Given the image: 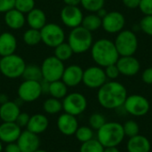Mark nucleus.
I'll return each mask as SVG.
<instances>
[{
  "label": "nucleus",
  "instance_id": "c03bdc74",
  "mask_svg": "<svg viewBox=\"0 0 152 152\" xmlns=\"http://www.w3.org/2000/svg\"><path fill=\"white\" fill-rule=\"evenodd\" d=\"M124 5L128 9H137L139 8L141 0H122Z\"/></svg>",
  "mask_w": 152,
  "mask_h": 152
},
{
  "label": "nucleus",
  "instance_id": "de8ad7c7",
  "mask_svg": "<svg viewBox=\"0 0 152 152\" xmlns=\"http://www.w3.org/2000/svg\"><path fill=\"white\" fill-rule=\"evenodd\" d=\"M81 0H63L65 5H71V6H78L80 4Z\"/></svg>",
  "mask_w": 152,
  "mask_h": 152
},
{
  "label": "nucleus",
  "instance_id": "a878e982",
  "mask_svg": "<svg viewBox=\"0 0 152 152\" xmlns=\"http://www.w3.org/2000/svg\"><path fill=\"white\" fill-rule=\"evenodd\" d=\"M49 94L52 97L59 100L63 99L68 94V86L64 84V82L61 79L50 82Z\"/></svg>",
  "mask_w": 152,
  "mask_h": 152
},
{
  "label": "nucleus",
  "instance_id": "ea45409f",
  "mask_svg": "<svg viewBox=\"0 0 152 152\" xmlns=\"http://www.w3.org/2000/svg\"><path fill=\"white\" fill-rule=\"evenodd\" d=\"M139 9L144 15H152V0H141Z\"/></svg>",
  "mask_w": 152,
  "mask_h": 152
},
{
  "label": "nucleus",
  "instance_id": "9b49d317",
  "mask_svg": "<svg viewBox=\"0 0 152 152\" xmlns=\"http://www.w3.org/2000/svg\"><path fill=\"white\" fill-rule=\"evenodd\" d=\"M107 82L104 69L100 66H91L84 70L82 83L88 88L99 89Z\"/></svg>",
  "mask_w": 152,
  "mask_h": 152
},
{
  "label": "nucleus",
  "instance_id": "f257e3e1",
  "mask_svg": "<svg viewBox=\"0 0 152 152\" xmlns=\"http://www.w3.org/2000/svg\"><path fill=\"white\" fill-rule=\"evenodd\" d=\"M127 95V90L123 84L110 80L98 89L97 100L104 109L116 110L124 105Z\"/></svg>",
  "mask_w": 152,
  "mask_h": 152
},
{
  "label": "nucleus",
  "instance_id": "423d86ee",
  "mask_svg": "<svg viewBox=\"0 0 152 152\" xmlns=\"http://www.w3.org/2000/svg\"><path fill=\"white\" fill-rule=\"evenodd\" d=\"M114 44L119 56H133L138 49L139 41L133 30L123 29L118 33Z\"/></svg>",
  "mask_w": 152,
  "mask_h": 152
},
{
  "label": "nucleus",
  "instance_id": "72a5a7b5",
  "mask_svg": "<svg viewBox=\"0 0 152 152\" xmlns=\"http://www.w3.org/2000/svg\"><path fill=\"white\" fill-rule=\"evenodd\" d=\"M104 147L97 139H92L88 142L82 143L80 152H103Z\"/></svg>",
  "mask_w": 152,
  "mask_h": 152
},
{
  "label": "nucleus",
  "instance_id": "473e14b6",
  "mask_svg": "<svg viewBox=\"0 0 152 152\" xmlns=\"http://www.w3.org/2000/svg\"><path fill=\"white\" fill-rule=\"evenodd\" d=\"M74 135L78 142L84 143L94 139V131L90 126H78Z\"/></svg>",
  "mask_w": 152,
  "mask_h": 152
},
{
  "label": "nucleus",
  "instance_id": "7ed1b4c3",
  "mask_svg": "<svg viewBox=\"0 0 152 152\" xmlns=\"http://www.w3.org/2000/svg\"><path fill=\"white\" fill-rule=\"evenodd\" d=\"M123 125L118 122H106L97 131V140L106 147H118L125 138Z\"/></svg>",
  "mask_w": 152,
  "mask_h": 152
},
{
  "label": "nucleus",
  "instance_id": "6e6d98bb",
  "mask_svg": "<svg viewBox=\"0 0 152 152\" xmlns=\"http://www.w3.org/2000/svg\"><path fill=\"white\" fill-rule=\"evenodd\" d=\"M0 94H1V86H0Z\"/></svg>",
  "mask_w": 152,
  "mask_h": 152
},
{
  "label": "nucleus",
  "instance_id": "f3484780",
  "mask_svg": "<svg viewBox=\"0 0 152 152\" xmlns=\"http://www.w3.org/2000/svg\"><path fill=\"white\" fill-rule=\"evenodd\" d=\"M84 69L77 64H71L65 67L61 80L68 87H75L82 83Z\"/></svg>",
  "mask_w": 152,
  "mask_h": 152
},
{
  "label": "nucleus",
  "instance_id": "6e6552de",
  "mask_svg": "<svg viewBox=\"0 0 152 152\" xmlns=\"http://www.w3.org/2000/svg\"><path fill=\"white\" fill-rule=\"evenodd\" d=\"M43 79L48 82H53L61 79L65 66L63 61L57 59L54 55L46 57L41 66Z\"/></svg>",
  "mask_w": 152,
  "mask_h": 152
},
{
  "label": "nucleus",
  "instance_id": "a19ab883",
  "mask_svg": "<svg viewBox=\"0 0 152 152\" xmlns=\"http://www.w3.org/2000/svg\"><path fill=\"white\" fill-rule=\"evenodd\" d=\"M29 118H30V116L28 113H26V112H20L19 114V116L17 117V118L15 120V123L20 128L26 127L27 125H28V121H29Z\"/></svg>",
  "mask_w": 152,
  "mask_h": 152
},
{
  "label": "nucleus",
  "instance_id": "412c9836",
  "mask_svg": "<svg viewBox=\"0 0 152 152\" xmlns=\"http://www.w3.org/2000/svg\"><path fill=\"white\" fill-rule=\"evenodd\" d=\"M17 39L15 36L8 31L0 34V56H7L15 53L17 49Z\"/></svg>",
  "mask_w": 152,
  "mask_h": 152
},
{
  "label": "nucleus",
  "instance_id": "a18cd8bd",
  "mask_svg": "<svg viewBox=\"0 0 152 152\" xmlns=\"http://www.w3.org/2000/svg\"><path fill=\"white\" fill-rule=\"evenodd\" d=\"M4 152H21L18 144L16 142L7 143V145L4 148Z\"/></svg>",
  "mask_w": 152,
  "mask_h": 152
},
{
  "label": "nucleus",
  "instance_id": "a211bd4d",
  "mask_svg": "<svg viewBox=\"0 0 152 152\" xmlns=\"http://www.w3.org/2000/svg\"><path fill=\"white\" fill-rule=\"evenodd\" d=\"M21 132V128L15 122H3L0 125V141L6 144L16 142Z\"/></svg>",
  "mask_w": 152,
  "mask_h": 152
},
{
  "label": "nucleus",
  "instance_id": "9d476101",
  "mask_svg": "<svg viewBox=\"0 0 152 152\" xmlns=\"http://www.w3.org/2000/svg\"><path fill=\"white\" fill-rule=\"evenodd\" d=\"M62 102V110L64 112L75 117L82 114L87 108V100L86 96L80 93L68 94Z\"/></svg>",
  "mask_w": 152,
  "mask_h": 152
},
{
  "label": "nucleus",
  "instance_id": "864d4df0",
  "mask_svg": "<svg viewBox=\"0 0 152 152\" xmlns=\"http://www.w3.org/2000/svg\"><path fill=\"white\" fill-rule=\"evenodd\" d=\"M35 152H47L46 151H44V150H40V149H38L37 151H36Z\"/></svg>",
  "mask_w": 152,
  "mask_h": 152
},
{
  "label": "nucleus",
  "instance_id": "20e7f679",
  "mask_svg": "<svg viewBox=\"0 0 152 152\" xmlns=\"http://www.w3.org/2000/svg\"><path fill=\"white\" fill-rule=\"evenodd\" d=\"M74 53L81 54L89 51L94 43L91 31L82 26L71 28L68 36V42Z\"/></svg>",
  "mask_w": 152,
  "mask_h": 152
},
{
  "label": "nucleus",
  "instance_id": "603ef678",
  "mask_svg": "<svg viewBox=\"0 0 152 152\" xmlns=\"http://www.w3.org/2000/svg\"><path fill=\"white\" fill-rule=\"evenodd\" d=\"M3 151V144H2V142L0 141V152H2Z\"/></svg>",
  "mask_w": 152,
  "mask_h": 152
},
{
  "label": "nucleus",
  "instance_id": "393cba45",
  "mask_svg": "<svg viewBox=\"0 0 152 152\" xmlns=\"http://www.w3.org/2000/svg\"><path fill=\"white\" fill-rule=\"evenodd\" d=\"M49 126V120L46 116L43 114H34L30 116L29 121L27 125V130L36 134H43L46 131Z\"/></svg>",
  "mask_w": 152,
  "mask_h": 152
},
{
  "label": "nucleus",
  "instance_id": "f704fd0d",
  "mask_svg": "<svg viewBox=\"0 0 152 152\" xmlns=\"http://www.w3.org/2000/svg\"><path fill=\"white\" fill-rule=\"evenodd\" d=\"M36 7L35 0H15L14 8L20 12L27 14Z\"/></svg>",
  "mask_w": 152,
  "mask_h": 152
},
{
  "label": "nucleus",
  "instance_id": "f03ea898",
  "mask_svg": "<svg viewBox=\"0 0 152 152\" xmlns=\"http://www.w3.org/2000/svg\"><path fill=\"white\" fill-rule=\"evenodd\" d=\"M90 51L93 61L102 68L116 64L119 58L114 42L108 38H101L94 42Z\"/></svg>",
  "mask_w": 152,
  "mask_h": 152
},
{
  "label": "nucleus",
  "instance_id": "dca6fc26",
  "mask_svg": "<svg viewBox=\"0 0 152 152\" xmlns=\"http://www.w3.org/2000/svg\"><path fill=\"white\" fill-rule=\"evenodd\" d=\"M16 143L21 152H35L39 149L40 140L38 134L25 130L21 132Z\"/></svg>",
  "mask_w": 152,
  "mask_h": 152
},
{
  "label": "nucleus",
  "instance_id": "2f4dec72",
  "mask_svg": "<svg viewBox=\"0 0 152 152\" xmlns=\"http://www.w3.org/2000/svg\"><path fill=\"white\" fill-rule=\"evenodd\" d=\"M80 4L87 12L95 13L104 7L105 0H81Z\"/></svg>",
  "mask_w": 152,
  "mask_h": 152
},
{
  "label": "nucleus",
  "instance_id": "0eeeda50",
  "mask_svg": "<svg viewBox=\"0 0 152 152\" xmlns=\"http://www.w3.org/2000/svg\"><path fill=\"white\" fill-rule=\"evenodd\" d=\"M41 40L48 47L54 48L65 42V31L57 23H46L41 29Z\"/></svg>",
  "mask_w": 152,
  "mask_h": 152
},
{
  "label": "nucleus",
  "instance_id": "79ce46f5",
  "mask_svg": "<svg viewBox=\"0 0 152 152\" xmlns=\"http://www.w3.org/2000/svg\"><path fill=\"white\" fill-rule=\"evenodd\" d=\"M14 4L15 0H0V13H4L14 8Z\"/></svg>",
  "mask_w": 152,
  "mask_h": 152
},
{
  "label": "nucleus",
  "instance_id": "bb28decb",
  "mask_svg": "<svg viewBox=\"0 0 152 152\" xmlns=\"http://www.w3.org/2000/svg\"><path fill=\"white\" fill-rule=\"evenodd\" d=\"M81 26L91 32L96 31L102 28V18H100L96 13L90 12L84 16Z\"/></svg>",
  "mask_w": 152,
  "mask_h": 152
},
{
  "label": "nucleus",
  "instance_id": "6ab92c4d",
  "mask_svg": "<svg viewBox=\"0 0 152 152\" xmlns=\"http://www.w3.org/2000/svg\"><path fill=\"white\" fill-rule=\"evenodd\" d=\"M57 127L59 131L66 135H74L78 128V122L75 116L64 112L57 119Z\"/></svg>",
  "mask_w": 152,
  "mask_h": 152
},
{
  "label": "nucleus",
  "instance_id": "1a4fd4ad",
  "mask_svg": "<svg viewBox=\"0 0 152 152\" xmlns=\"http://www.w3.org/2000/svg\"><path fill=\"white\" fill-rule=\"evenodd\" d=\"M123 107L128 114L134 117H142L150 111L151 104L143 95L132 94L127 95Z\"/></svg>",
  "mask_w": 152,
  "mask_h": 152
},
{
  "label": "nucleus",
  "instance_id": "5701e85b",
  "mask_svg": "<svg viewBox=\"0 0 152 152\" xmlns=\"http://www.w3.org/2000/svg\"><path fill=\"white\" fill-rule=\"evenodd\" d=\"M47 18L45 12L40 9L35 7L28 13L26 14V22L31 28L40 30L47 22Z\"/></svg>",
  "mask_w": 152,
  "mask_h": 152
},
{
  "label": "nucleus",
  "instance_id": "c756f323",
  "mask_svg": "<svg viewBox=\"0 0 152 152\" xmlns=\"http://www.w3.org/2000/svg\"><path fill=\"white\" fill-rule=\"evenodd\" d=\"M22 39H23V42L27 45H29V46L37 45L39 43L42 42L40 30L29 28L23 33Z\"/></svg>",
  "mask_w": 152,
  "mask_h": 152
},
{
  "label": "nucleus",
  "instance_id": "49530a36",
  "mask_svg": "<svg viewBox=\"0 0 152 152\" xmlns=\"http://www.w3.org/2000/svg\"><path fill=\"white\" fill-rule=\"evenodd\" d=\"M41 85V89H42V94H49V87H50V82L42 79L40 81Z\"/></svg>",
  "mask_w": 152,
  "mask_h": 152
},
{
  "label": "nucleus",
  "instance_id": "8fccbe9b",
  "mask_svg": "<svg viewBox=\"0 0 152 152\" xmlns=\"http://www.w3.org/2000/svg\"><path fill=\"white\" fill-rule=\"evenodd\" d=\"M103 152H120L118 147H106L104 148Z\"/></svg>",
  "mask_w": 152,
  "mask_h": 152
},
{
  "label": "nucleus",
  "instance_id": "3c124183",
  "mask_svg": "<svg viewBox=\"0 0 152 152\" xmlns=\"http://www.w3.org/2000/svg\"><path fill=\"white\" fill-rule=\"evenodd\" d=\"M7 101H8V99H7L6 95L1 94H0V103H1V104H2V103H4V102H6Z\"/></svg>",
  "mask_w": 152,
  "mask_h": 152
},
{
  "label": "nucleus",
  "instance_id": "39448f33",
  "mask_svg": "<svg viewBox=\"0 0 152 152\" xmlns=\"http://www.w3.org/2000/svg\"><path fill=\"white\" fill-rule=\"evenodd\" d=\"M26 65L23 58L16 53L4 56L0 59V73L7 78L16 79L22 77Z\"/></svg>",
  "mask_w": 152,
  "mask_h": 152
},
{
  "label": "nucleus",
  "instance_id": "c9c22d12",
  "mask_svg": "<svg viewBox=\"0 0 152 152\" xmlns=\"http://www.w3.org/2000/svg\"><path fill=\"white\" fill-rule=\"evenodd\" d=\"M123 129L125 135L128 136L129 138L139 134L140 132L139 125L134 120H127L125 124H123Z\"/></svg>",
  "mask_w": 152,
  "mask_h": 152
},
{
  "label": "nucleus",
  "instance_id": "09e8293b",
  "mask_svg": "<svg viewBox=\"0 0 152 152\" xmlns=\"http://www.w3.org/2000/svg\"><path fill=\"white\" fill-rule=\"evenodd\" d=\"M107 12H107V11H106V9L103 7V8L100 9V10H99L97 12H95V13H96V14H97V15H98L100 18H102H102H103V17H104V16L107 14Z\"/></svg>",
  "mask_w": 152,
  "mask_h": 152
},
{
  "label": "nucleus",
  "instance_id": "cd10ccee",
  "mask_svg": "<svg viewBox=\"0 0 152 152\" xmlns=\"http://www.w3.org/2000/svg\"><path fill=\"white\" fill-rule=\"evenodd\" d=\"M22 77L24 78V80L41 81L43 79L41 68L36 64L26 65L22 74Z\"/></svg>",
  "mask_w": 152,
  "mask_h": 152
},
{
  "label": "nucleus",
  "instance_id": "e433bc0d",
  "mask_svg": "<svg viewBox=\"0 0 152 152\" xmlns=\"http://www.w3.org/2000/svg\"><path fill=\"white\" fill-rule=\"evenodd\" d=\"M106 122L105 117L101 113H94L89 118V126L94 130L98 131Z\"/></svg>",
  "mask_w": 152,
  "mask_h": 152
},
{
  "label": "nucleus",
  "instance_id": "7c9ffc66",
  "mask_svg": "<svg viewBox=\"0 0 152 152\" xmlns=\"http://www.w3.org/2000/svg\"><path fill=\"white\" fill-rule=\"evenodd\" d=\"M43 109L47 114L54 115L62 110V102L59 99L51 97L45 101L43 103Z\"/></svg>",
  "mask_w": 152,
  "mask_h": 152
},
{
  "label": "nucleus",
  "instance_id": "f8f14e48",
  "mask_svg": "<svg viewBox=\"0 0 152 152\" xmlns=\"http://www.w3.org/2000/svg\"><path fill=\"white\" fill-rule=\"evenodd\" d=\"M18 97L25 102H32L37 101L42 95L40 81L24 80L18 87Z\"/></svg>",
  "mask_w": 152,
  "mask_h": 152
},
{
  "label": "nucleus",
  "instance_id": "2eb2a0df",
  "mask_svg": "<svg viewBox=\"0 0 152 152\" xmlns=\"http://www.w3.org/2000/svg\"><path fill=\"white\" fill-rule=\"evenodd\" d=\"M119 73L126 77H134L141 69V64L137 58L133 56H119L116 63Z\"/></svg>",
  "mask_w": 152,
  "mask_h": 152
},
{
  "label": "nucleus",
  "instance_id": "c85d7f7f",
  "mask_svg": "<svg viewBox=\"0 0 152 152\" xmlns=\"http://www.w3.org/2000/svg\"><path fill=\"white\" fill-rule=\"evenodd\" d=\"M53 55L59 59L61 61H66L68 60H69L72 55L74 54L71 47L69 46V45L67 42H63L61 45H57L56 47L53 48Z\"/></svg>",
  "mask_w": 152,
  "mask_h": 152
},
{
  "label": "nucleus",
  "instance_id": "aec40b11",
  "mask_svg": "<svg viewBox=\"0 0 152 152\" xmlns=\"http://www.w3.org/2000/svg\"><path fill=\"white\" fill-rule=\"evenodd\" d=\"M4 21L9 28L19 30L25 25L26 16L17 9L12 8L4 13Z\"/></svg>",
  "mask_w": 152,
  "mask_h": 152
},
{
  "label": "nucleus",
  "instance_id": "5fc2aeb1",
  "mask_svg": "<svg viewBox=\"0 0 152 152\" xmlns=\"http://www.w3.org/2000/svg\"><path fill=\"white\" fill-rule=\"evenodd\" d=\"M59 152H69V151H59Z\"/></svg>",
  "mask_w": 152,
  "mask_h": 152
},
{
  "label": "nucleus",
  "instance_id": "b1692460",
  "mask_svg": "<svg viewBox=\"0 0 152 152\" xmlns=\"http://www.w3.org/2000/svg\"><path fill=\"white\" fill-rule=\"evenodd\" d=\"M20 113V107L15 102L7 101L0 105V118L3 122H15Z\"/></svg>",
  "mask_w": 152,
  "mask_h": 152
},
{
  "label": "nucleus",
  "instance_id": "ddd939ff",
  "mask_svg": "<svg viewBox=\"0 0 152 152\" xmlns=\"http://www.w3.org/2000/svg\"><path fill=\"white\" fill-rule=\"evenodd\" d=\"M126 25V18L118 11L108 12L102 19V28L110 34H118L122 31Z\"/></svg>",
  "mask_w": 152,
  "mask_h": 152
},
{
  "label": "nucleus",
  "instance_id": "37998d69",
  "mask_svg": "<svg viewBox=\"0 0 152 152\" xmlns=\"http://www.w3.org/2000/svg\"><path fill=\"white\" fill-rule=\"evenodd\" d=\"M142 80L146 85H152V67L147 68L142 74Z\"/></svg>",
  "mask_w": 152,
  "mask_h": 152
},
{
  "label": "nucleus",
  "instance_id": "58836bf2",
  "mask_svg": "<svg viewBox=\"0 0 152 152\" xmlns=\"http://www.w3.org/2000/svg\"><path fill=\"white\" fill-rule=\"evenodd\" d=\"M103 69H104V71H105L107 79L115 80L120 75L119 70H118V67H117L116 64H112V65L107 66V67H105Z\"/></svg>",
  "mask_w": 152,
  "mask_h": 152
},
{
  "label": "nucleus",
  "instance_id": "4468645a",
  "mask_svg": "<svg viewBox=\"0 0 152 152\" xmlns=\"http://www.w3.org/2000/svg\"><path fill=\"white\" fill-rule=\"evenodd\" d=\"M61 22L69 28H74L81 26L84 14L78 6L65 5L60 13Z\"/></svg>",
  "mask_w": 152,
  "mask_h": 152
},
{
  "label": "nucleus",
  "instance_id": "4c0bfd02",
  "mask_svg": "<svg viewBox=\"0 0 152 152\" xmlns=\"http://www.w3.org/2000/svg\"><path fill=\"white\" fill-rule=\"evenodd\" d=\"M139 27L144 34L152 37V15H144L140 20Z\"/></svg>",
  "mask_w": 152,
  "mask_h": 152
},
{
  "label": "nucleus",
  "instance_id": "4be33fe9",
  "mask_svg": "<svg viewBox=\"0 0 152 152\" xmlns=\"http://www.w3.org/2000/svg\"><path fill=\"white\" fill-rule=\"evenodd\" d=\"M126 148L127 152H150L151 144L146 136L139 134L134 137L129 138Z\"/></svg>",
  "mask_w": 152,
  "mask_h": 152
}]
</instances>
